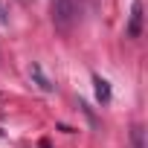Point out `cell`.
<instances>
[{
  "mask_svg": "<svg viewBox=\"0 0 148 148\" xmlns=\"http://www.w3.org/2000/svg\"><path fill=\"white\" fill-rule=\"evenodd\" d=\"M93 84H96V99H99L102 105H108V102H110V84H108L102 76H93Z\"/></svg>",
  "mask_w": 148,
  "mask_h": 148,
  "instance_id": "obj_4",
  "label": "cell"
},
{
  "mask_svg": "<svg viewBox=\"0 0 148 148\" xmlns=\"http://www.w3.org/2000/svg\"><path fill=\"white\" fill-rule=\"evenodd\" d=\"M41 148H49V142H47V139H41Z\"/></svg>",
  "mask_w": 148,
  "mask_h": 148,
  "instance_id": "obj_6",
  "label": "cell"
},
{
  "mask_svg": "<svg viewBox=\"0 0 148 148\" xmlns=\"http://www.w3.org/2000/svg\"><path fill=\"white\" fill-rule=\"evenodd\" d=\"M128 35H131V38H139V35H142V3H139V0H134V3H131Z\"/></svg>",
  "mask_w": 148,
  "mask_h": 148,
  "instance_id": "obj_2",
  "label": "cell"
},
{
  "mask_svg": "<svg viewBox=\"0 0 148 148\" xmlns=\"http://www.w3.org/2000/svg\"><path fill=\"white\" fill-rule=\"evenodd\" d=\"M6 23H9V12L3 6V0H0V26H6Z\"/></svg>",
  "mask_w": 148,
  "mask_h": 148,
  "instance_id": "obj_5",
  "label": "cell"
},
{
  "mask_svg": "<svg viewBox=\"0 0 148 148\" xmlns=\"http://www.w3.org/2000/svg\"><path fill=\"white\" fill-rule=\"evenodd\" d=\"M49 9H52V21L58 29H70L73 21H76V3L73 0H49Z\"/></svg>",
  "mask_w": 148,
  "mask_h": 148,
  "instance_id": "obj_1",
  "label": "cell"
},
{
  "mask_svg": "<svg viewBox=\"0 0 148 148\" xmlns=\"http://www.w3.org/2000/svg\"><path fill=\"white\" fill-rule=\"evenodd\" d=\"M29 79L35 82V87H38L41 93H52V90H55V84H52V82H49V79L44 76L41 64H32V67H29Z\"/></svg>",
  "mask_w": 148,
  "mask_h": 148,
  "instance_id": "obj_3",
  "label": "cell"
}]
</instances>
